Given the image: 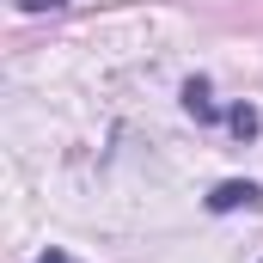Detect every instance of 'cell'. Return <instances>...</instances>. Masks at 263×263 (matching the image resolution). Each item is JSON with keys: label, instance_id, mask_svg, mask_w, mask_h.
<instances>
[{"label": "cell", "instance_id": "5", "mask_svg": "<svg viewBox=\"0 0 263 263\" xmlns=\"http://www.w3.org/2000/svg\"><path fill=\"white\" fill-rule=\"evenodd\" d=\"M37 263H73V257H67V251H55V245H49V251H43V257H37Z\"/></svg>", "mask_w": 263, "mask_h": 263}, {"label": "cell", "instance_id": "1", "mask_svg": "<svg viewBox=\"0 0 263 263\" xmlns=\"http://www.w3.org/2000/svg\"><path fill=\"white\" fill-rule=\"evenodd\" d=\"M208 208H214V214H233V208H263V190H257V184H239V178H233V184H214Z\"/></svg>", "mask_w": 263, "mask_h": 263}, {"label": "cell", "instance_id": "4", "mask_svg": "<svg viewBox=\"0 0 263 263\" xmlns=\"http://www.w3.org/2000/svg\"><path fill=\"white\" fill-rule=\"evenodd\" d=\"M18 6H25V12H62L67 0H18Z\"/></svg>", "mask_w": 263, "mask_h": 263}, {"label": "cell", "instance_id": "3", "mask_svg": "<svg viewBox=\"0 0 263 263\" xmlns=\"http://www.w3.org/2000/svg\"><path fill=\"white\" fill-rule=\"evenodd\" d=\"M227 123L245 135V141H251V135H257V110H251V104H233V110H227Z\"/></svg>", "mask_w": 263, "mask_h": 263}, {"label": "cell", "instance_id": "2", "mask_svg": "<svg viewBox=\"0 0 263 263\" xmlns=\"http://www.w3.org/2000/svg\"><path fill=\"white\" fill-rule=\"evenodd\" d=\"M184 104H190V117H202V123H214V117H220V104H214V92H208L202 80L184 86Z\"/></svg>", "mask_w": 263, "mask_h": 263}]
</instances>
